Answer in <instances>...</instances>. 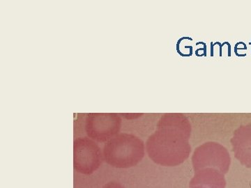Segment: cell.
<instances>
[{
  "label": "cell",
  "instance_id": "6da1fadb",
  "mask_svg": "<svg viewBox=\"0 0 251 188\" xmlns=\"http://www.w3.org/2000/svg\"><path fill=\"white\" fill-rule=\"evenodd\" d=\"M191 133V124L186 117L179 114L163 115L157 125L156 131L147 141L149 157L160 165H179L191 153L188 142Z\"/></svg>",
  "mask_w": 251,
  "mask_h": 188
},
{
  "label": "cell",
  "instance_id": "7a4b0ae2",
  "mask_svg": "<svg viewBox=\"0 0 251 188\" xmlns=\"http://www.w3.org/2000/svg\"><path fill=\"white\" fill-rule=\"evenodd\" d=\"M145 151V143L138 137L120 133L104 145L103 159L113 167H133L143 160Z\"/></svg>",
  "mask_w": 251,
  "mask_h": 188
},
{
  "label": "cell",
  "instance_id": "3957f363",
  "mask_svg": "<svg viewBox=\"0 0 251 188\" xmlns=\"http://www.w3.org/2000/svg\"><path fill=\"white\" fill-rule=\"evenodd\" d=\"M192 163L195 171L211 168L226 174L230 166L231 158L227 150L222 145L206 142L195 150Z\"/></svg>",
  "mask_w": 251,
  "mask_h": 188
},
{
  "label": "cell",
  "instance_id": "277c9868",
  "mask_svg": "<svg viewBox=\"0 0 251 188\" xmlns=\"http://www.w3.org/2000/svg\"><path fill=\"white\" fill-rule=\"evenodd\" d=\"M103 154L95 141L90 138H78L74 141V167L83 174H91L99 169Z\"/></svg>",
  "mask_w": 251,
  "mask_h": 188
},
{
  "label": "cell",
  "instance_id": "5b68a950",
  "mask_svg": "<svg viewBox=\"0 0 251 188\" xmlns=\"http://www.w3.org/2000/svg\"><path fill=\"white\" fill-rule=\"evenodd\" d=\"M122 119L115 113H89L85 120V130L90 139L105 142L119 134Z\"/></svg>",
  "mask_w": 251,
  "mask_h": 188
},
{
  "label": "cell",
  "instance_id": "8992f818",
  "mask_svg": "<svg viewBox=\"0 0 251 188\" xmlns=\"http://www.w3.org/2000/svg\"><path fill=\"white\" fill-rule=\"evenodd\" d=\"M234 156L242 165L251 167V125H241L231 140Z\"/></svg>",
  "mask_w": 251,
  "mask_h": 188
},
{
  "label": "cell",
  "instance_id": "52a82bcc",
  "mask_svg": "<svg viewBox=\"0 0 251 188\" xmlns=\"http://www.w3.org/2000/svg\"><path fill=\"white\" fill-rule=\"evenodd\" d=\"M225 174L211 168L195 171V175L189 183V187L203 188H226Z\"/></svg>",
  "mask_w": 251,
  "mask_h": 188
},
{
  "label": "cell",
  "instance_id": "ba28073f",
  "mask_svg": "<svg viewBox=\"0 0 251 188\" xmlns=\"http://www.w3.org/2000/svg\"><path fill=\"white\" fill-rule=\"evenodd\" d=\"M176 50L182 57H190L193 54V47L191 46L184 45L182 38L178 41L176 44Z\"/></svg>",
  "mask_w": 251,
  "mask_h": 188
},
{
  "label": "cell",
  "instance_id": "9c48e42d",
  "mask_svg": "<svg viewBox=\"0 0 251 188\" xmlns=\"http://www.w3.org/2000/svg\"><path fill=\"white\" fill-rule=\"evenodd\" d=\"M102 188H125L122 185L119 184V183L112 181L109 182L108 184H105Z\"/></svg>",
  "mask_w": 251,
  "mask_h": 188
},
{
  "label": "cell",
  "instance_id": "30bf717a",
  "mask_svg": "<svg viewBox=\"0 0 251 188\" xmlns=\"http://www.w3.org/2000/svg\"><path fill=\"white\" fill-rule=\"evenodd\" d=\"M247 46L243 42L237 43L234 47V52H237L239 49H247Z\"/></svg>",
  "mask_w": 251,
  "mask_h": 188
},
{
  "label": "cell",
  "instance_id": "8fae6325",
  "mask_svg": "<svg viewBox=\"0 0 251 188\" xmlns=\"http://www.w3.org/2000/svg\"><path fill=\"white\" fill-rule=\"evenodd\" d=\"M203 188L201 187H193V188Z\"/></svg>",
  "mask_w": 251,
  "mask_h": 188
}]
</instances>
